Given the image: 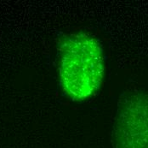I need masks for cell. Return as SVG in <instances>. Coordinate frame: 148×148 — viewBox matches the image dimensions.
Listing matches in <instances>:
<instances>
[{
  "mask_svg": "<svg viewBox=\"0 0 148 148\" xmlns=\"http://www.w3.org/2000/svg\"><path fill=\"white\" fill-rule=\"evenodd\" d=\"M59 74L64 92L84 100L100 88L105 72L103 49L94 36L77 33L65 37L59 47Z\"/></svg>",
  "mask_w": 148,
  "mask_h": 148,
  "instance_id": "cell-1",
  "label": "cell"
},
{
  "mask_svg": "<svg viewBox=\"0 0 148 148\" xmlns=\"http://www.w3.org/2000/svg\"><path fill=\"white\" fill-rule=\"evenodd\" d=\"M113 148H148V92L123 94L112 132Z\"/></svg>",
  "mask_w": 148,
  "mask_h": 148,
  "instance_id": "cell-2",
  "label": "cell"
}]
</instances>
